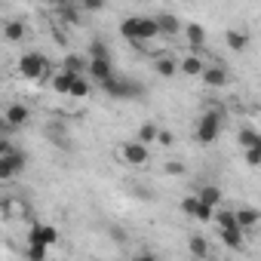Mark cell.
Returning a JSON list of instances; mask_svg holds the SVG:
<instances>
[{"label":"cell","mask_w":261,"mask_h":261,"mask_svg":"<svg viewBox=\"0 0 261 261\" xmlns=\"http://www.w3.org/2000/svg\"><path fill=\"white\" fill-rule=\"evenodd\" d=\"M49 65H53V62H49L43 53L31 49V53H25V56L19 59L16 71H19V77H22V80H31V83H43V80H46V74H49Z\"/></svg>","instance_id":"1"},{"label":"cell","mask_w":261,"mask_h":261,"mask_svg":"<svg viewBox=\"0 0 261 261\" xmlns=\"http://www.w3.org/2000/svg\"><path fill=\"white\" fill-rule=\"evenodd\" d=\"M98 89H101L105 95H111V98H139V95L145 92V86H142V83L129 80V77H120V74L105 77V80L98 83Z\"/></svg>","instance_id":"2"},{"label":"cell","mask_w":261,"mask_h":261,"mask_svg":"<svg viewBox=\"0 0 261 261\" xmlns=\"http://www.w3.org/2000/svg\"><path fill=\"white\" fill-rule=\"evenodd\" d=\"M221 123H224V114H221V111H206V114H200L197 129H194L197 145H212V142H218Z\"/></svg>","instance_id":"3"},{"label":"cell","mask_w":261,"mask_h":261,"mask_svg":"<svg viewBox=\"0 0 261 261\" xmlns=\"http://www.w3.org/2000/svg\"><path fill=\"white\" fill-rule=\"evenodd\" d=\"M28 166V154L22 148H13L10 154H0V185H10L16 181Z\"/></svg>","instance_id":"4"},{"label":"cell","mask_w":261,"mask_h":261,"mask_svg":"<svg viewBox=\"0 0 261 261\" xmlns=\"http://www.w3.org/2000/svg\"><path fill=\"white\" fill-rule=\"evenodd\" d=\"M117 157H120L126 166H139V169L151 163V151H148V145H142V142H136V139L120 142V145H117Z\"/></svg>","instance_id":"5"},{"label":"cell","mask_w":261,"mask_h":261,"mask_svg":"<svg viewBox=\"0 0 261 261\" xmlns=\"http://www.w3.org/2000/svg\"><path fill=\"white\" fill-rule=\"evenodd\" d=\"M43 136H46V142L53 145V148H59V151H71L74 145H71V129H68V123L62 120V117H53L46 126H43Z\"/></svg>","instance_id":"6"},{"label":"cell","mask_w":261,"mask_h":261,"mask_svg":"<svg viewBox=\"0 0 261 261\" xmlns=\"http://www.w3.org/2000/svg\"><path fill=\"white\" fill-rule=\"evenodd\" d=\"M200 80H203L209 89H224V86L230 83V71H227L224 65H203Z\"/></svg>","instance_id":"7"},{"label":"cell","mask_w":261,"mask_h":261,"mask_svg":"<svg viewBox=\"0 0 261 261\" xmlns=\"http://www.w3.org/2000/svg\"><path fill=\"white\" fill-rule=\"evenodd\" d=\"M0 114L7 117V123H10L13 129H22V126H28V120H31V108H28L25 101H10Z\"/></svg>","instance_id":"8"},{"label":"cell","mask_w":261,"mask_h":261,"mask_svg":"<svg viewBox=\"0 0 261 261\" xmlns=\"http://www.w3.org/2000/svg\"><path fill=\"white\" fill-rule=\"evenodd\" d=\"M111 74H114V59H86V77L92 83H101Z\"/></svg>","instance_id":"9"},{"label":"cell","mask_w":261,"mask_h":261,"mask_svg":"<svg viewBox=\"0 0 261 261\" xmlns=\"http://www.w3.org/2000/svg\"><path fill=\"white\" fill-rule=\"evenodd\" d=\"M28 243H43V246H56L59 243V230L53 224H40L34 221L31 230H28Z\"/></svg>","instance_id":"10"},{"label":"cell","mask_w":261,"mask_h":261,"mask_svg":"<svg viewBox=\"0 0 261 261\" xmlns=\"http://www.w3.org/2000/svg\"><path fill=\"white\" fill-rule=\"evenodd\" d=\"M154 22H157L160 37H175V34H181V22H178V16H175V13H169V10L157 13V16H154Z\"/></svg>","instance_id":"11"},{"label":"cell","mask_w":261,"mask_h":261,"mask_svg":"<svg viewBox=\"0 0 261 261\" xmlns=\"http://www.w3.org/2000/svg\"><path fill=\"white\" fill-rule=\"evenodd\" d=\"M56 16L65 25H80L83 22V10L74 4V0H56Z\"/></svg>","instance_id":"12"},{"label":"cell","mask_w":261,"mask_h":261,"mask_svg":"<svg viewBox=\"0 0 261 261\" xmlns=\"http://www.w3.org/2000/svg\"><path fill=\"white\" fill-rule=\"evenodd\" d=\"M157 37H160V31H157L154 16H139V34H136V43H133V46H139V43H151V40H157Z\"/></svg>","instance_id":"13"},{"label":"cell","mask_w":261,"mask_h":261,"mask_svg":"<svg viewBox=\"0 0 261 261\" xmlns=\"http://www.w3.org/2000/svg\"><path fill=\"white\" fill-rule=\"evenodd\" d=\"M237 212V224L246 230V237L258 227V221H261V212L255 209V206H240V209H233Z\"/></svg>","instance_id":"14"},{"label":"cell","mask_w":261,"mask_h":261,"mask_svg":"<svg viewBox=\"0 0 261 261\" xmlns=\"http://www.w3.org/2000/svg\"><path fill=\"white\" fill-rule=\"evenodd\" d=\"M4 40H10V43H25V40H28V25H25L22 19L4 22Z\"/></svg>","instance_id":"15"},{"label":"cell","mask_w":261,"mask_h":261,"mask_svg":"<svg viewBox=\"0 0 261 261\" xmlns=\"http://www.w3.org/2000/svg\"><path fill=\"white\" fill-rule=\"evenodd\" d=\"M218 237H221V243L227 246V249H243V240H246V230L240 227V224H233V227H218Z\"/></svg>","instance_id":"16"},{"label":"cell","mask_w":261,"mask_h":261,"mask_svg":"<svg viewBox=\"0 0 261 261\" xmlns=\"http://www.w3.org/2000/svg\"><path fill=\"white\" fill-rule=\"evenodd\" d=\"M181 31H185V37H188V43L194 49H203L206 46V28L200 22H188V25H181Z\"/></svg>","instance_id":"17"},{"label":"cell","mask_w":261,"mask_h":261,"mask_svg":"<svg viewBox=\"0 0 261 261\" xmlns=\"http://www.w3.org/2000/svg\"><path fill=\"white\" fill-rule=\"evenodd\" d=\"M154 71H157L160 77H166V80H169V77H175V74H178V62H175L172 56H157V59H154Z\"/></svg>","instance_id":"18"},{"label":"cell","mask_w":261,"mask_h":261,"mask_svg":"<svg viewBox=\"0 0 261 261\" xmlns=\"http://www.w3.org/2000/svg\"><path fill=\"white\" fill-rule=\"evenodd\" d=\"M203 65H206V62H203L197 53H191V56H185V59L178 62V71H181V74H188V77H200Z\"/></svg>","instance_id":"19"},{"label":"cell","mask_w":261,"mask_h":261,"mask_svg":"<svg viewBox=\"0 0 261 261\" xmlns=\"http://www.w3.org/2000/svg\"><path fill=\"white\" fill-rule=\"evenodd\" d=\"M74 77H77L74 71H65V68H62V71H59V74H56V77L49 80V86H53V92H59V95H68V89H71V83H74Z\"/></svg>","instance_id":"20"},{"label":"cell","mask_w":261,"mask_h":261,"mask_svg":"<svg viewBox=\"0 0 261 261\" xmlns=\"http://www.w3.org/2000/svg\"><path fill=\"white\" fill-rule=\"evenodd\" d=\"M224 43H227V49H233V53H243L246 46H249V34L246 31H224Z\"/></svg>","instance_id":"21"},{"label":"cell","mask_w":261,"mask_h":261,"mask_svg":"<svg viewBox=\"0 0 261 261\" xmlns=\"http://www.w3.org/2000/svg\"><path fill=\"white\" fill-rule=\"evenodd\" d=\"M89 92H92V80H89L86 74H77L74 83H71V89H68V95H71V98H86Z\"/></svg>","instance_id":"22"},{"label":"cell","mask_w":261,"mask_h":261,"mask_svg":"<svg viewBox=\"0 0 261 261\" xmlns=\"http://www.w3.org/2000/svg\"><path fill=\"white\" fill-rule=\"evenodd\" d=\"M197 200L215 209V206L221 203V188H215V185H203V188H200V194H197Z\"/></svg>","instance_id":"23"},{"label":"cell","mask_w":261,"mask_h":261,"mask_svg":"<svg viewBox=\"0 0 261 261\" xmlns=\"http://www.w3.org/2000/svg\"><path fill=\"white\" fill-rule=\"evenodd\" d=\"M136 34H139V16H126L120 22V37L129 40V43H136Z\"/></svg>","instance_id":"24"},{"label":"cell","mask_w":261,"mask_h":261,"mask_svg":"<svg viewBox=\"0 0 261 261\" xmlns=\"http://www.w3.org/2000/svg\"><path fill=\"white\" fill-rule=\"evenodd\" d=\"M0 212H7L10 218H22V215H28V206H25L22 200L10 197V200H4V203H0Z\"/></svg>","instance_id":"25"},{"label":"cell","mask_w":261,"mask_h":261,"mask_svg":"<svg viewBox=\"0 0 261 261\" xmlns=\"http://www.w3.org/2000/svg\"><path fill=\"white\" fill-rule=\"evenodd\" d=\"M86 59H114V53H111V46L105 43V40H89V49H86Z\"/></svg>","instance_id":"26"},{"label":"cell","mask_w":261,"mask_h":261,"mask_svg":"<svg viewBox=\"0 0 261 261\" xmlns=\"http://www.w3.org/2000/svg\"><path fill=\"white\" fill-rule=\"evenodd\" d=\"M62 68H65V71H74V74H86V59L77 56V53H68V56L62 59Z\"/></svg>","instance_id":"27"},{"label":"cell","mask_w":261,"mask_h":261,"mask_svg":"<svg viewBox=\"0 0 261 261\" xmlns=\"http://www.w3.org/2000/svg\"><path fill=\"white\" fill-rule=\"evenodd\" d=\"M188 252L194 255V258H209L212 252H209V243H206V237H191V243H188Z\"/></svg>","instance_id":"28"},{"label":"cell","mask_w":261,"mask_h":261,"mask_svg":"<svg viewBox=\"0 0 261 261\" xmlns=\"http://www.w3.org/2000/svg\"><path fill=\"white\" fill-rule=\"evenodd\" d=\"M237 142H240V148H252V145H261V136L255 133L252 126H243L237 133Z\"/></svg>","instance_id":"29"},{"label":"cell","mask_w":261,"mask_h":261,"mask_svg":"<svg viewBox=\"0 0 261 261\" xmlns=\"http://www.w3.org/2000/svg\"><path fill=\"white\" fill-rule=\"evenodd\" d=\"M157 123H142L139 126V133H136V142H142V145H151L154 139H157Z\"/></svg>","instance_id":"30"},{"label":"cell","mask_w":261,"mask_h":261,"mask_svg":"<svg viewBox=\"0 0 261 261\" xmlns=\"http://www.w3.org/2000/svg\"><path fill=\"white\" fill-rule=\"evenodd\" d=\"M25 255H28L31 261H46V255H49V246H43V243H28Z\"/></svg>","instance_id":"31"},{"label":"cell","mask_w":261,"mask_h":261,"mask_svg":"<svg viewBox=\"0 0 261 261\" xmlns=\"http://www.w3.org/2000/svg\"><path fill=\"white\" fill-rule=\"evenodd\" d=\"M243 160H246V166H258L261 163V145H252V148H243Z\"/></svg>","instance_id":"32"},{"label":"cell","mask_w":261,"mask_h":261,"mask_svg":"<svg viewBox=\"0 0 261 261\" xmlns=\"http://www.w3.org/2000/svg\"><path fill=\"white\" fill-rule=\"evenodd\" d=\"M74 4L83 10V13H101L108 7V0H74Z\"/></svg>","instance_id":"33"},{"label":"cell","mask_w":261,"mask_h":261,"mask_svg":"<svg viewBox=\"0 0 261 261\" xmlns=\"http://www.w3.org/2000/svg\"><path fill=\"white\" fill-rule=\"evenodd\" d=\"M163 172H166V175H172V178H178V175H185V172H188V166H185L181 160H169V163H163Z\"/></svg>","instance_id":"34"},{"label":"cell","mask_w":261,"mask_h":261,"mask_svg":"<svg viewBox=\"0 0 261 261\" xmlns=\"http://www.w3.org/2000/svg\"><path fill=\"white\" fill-rule=\"evenodd\" d=\"M154 142H157V145H163V148H172V145H175V133H172V129H163V126H160Z\"/></svg>","instance_id":"35"},{"label":"cell","mask_w":261,"mask_h":261,"mask_svg":"<svg viewBox=\"0 0 261 261\" xmlns=\"http://www.w3.org/2000/svg\"><path fill=\"white\" fill-rule=\"evenodd\" d=\"M197 206H200V200H197V194H188V197L181 200V212H185V215H191V218L197 215Z\"/></svg>","instance_id":"36"},{"label":"cell","mask_w":261,"mask_h":261,"mask_svg":"<svg viewBox=\"0 0 261 261\" xmlns=\"http://www.w3.org/2000/svg\"><path fill=\"white\" fill-rule=\"evenodd\" d=\"M197 221H203V224H209L212 221V206H206V203H200L197 206V215H194Z\"/></svg>","instance_id":"37"},{"label":"cell","mask_w":261,"mask_h":261,"mask_svg":"<svg viewBox=\"0 0 261 261\" xmlns=\"http://www.w3.org/2000/svg\"><path fill=\"white\" fill-rule=\"evenodd\" d=\"M13 133H16V129H13V126L7 123V117H4V114H0V136H4V139H10Z\"/></svg>","instance_id":"38"},{"label":"cell","mask_w":261,"mask_h":261,"mask_svg":"<svg viewBox=\"0 0 261 261\" xmlns=\"http://www.w3.org/2000/svg\"><path fill=\"white\" fill-rule=\"evenodd\" d=\"M108 233H111V240H117V243H126V230H123V227H111Z\"/></svg>","instance_id":"39"},{"label":"cell","mask_w":261,"mask_h":261,"mask_svg":"<svg viewBox=\"0 0 261 261\" xmlns=\"http://www.w3.org/2000/svg\"><path fill=\"white\" fill-rule=\"evenodd\" d=\"M10 151H13V142L0 136V154H10Z\"/></svg>","instance_id":"40"}]
</instances>
